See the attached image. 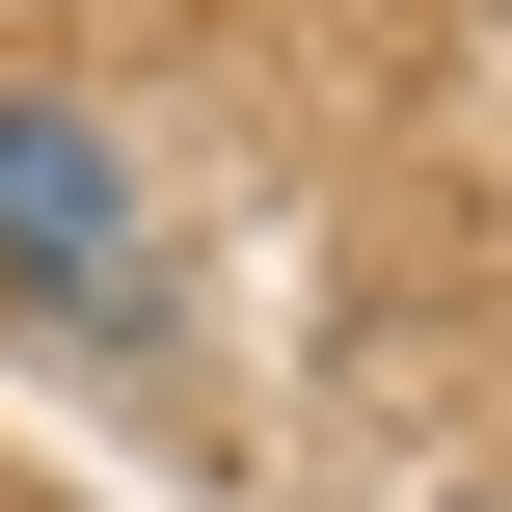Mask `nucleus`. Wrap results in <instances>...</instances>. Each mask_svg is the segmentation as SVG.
I'll list each match as a JSON object with an SVG mask.
<instances>
[{
	"label": "nucleus",
	"instance_id": "2",
	"mask_svg": "<svg viewBox=\"0 0 512 512\" xmlns=\"http://www.w3.org/2000/svg\"><path fill=\"white\" fill-rule=\"evenodd\" d=\"M486 512H512V486H486Z\"/></svg>",
	"mask_w": 512,
	"mask_h": 512
},
{
	"label": "nucleus",
	"instance_id": "1",
	"mask_svg": "<svg viewBox=\"0 0 512 512\" xmlns=\"http://www.w3.org/2000/svg\"><path fill=\"white\" fill-rule=\"evenodd\" d=\"M0 297L27 324H135L162 297V216H135V162L81 108H0Z\"/></svg>",
	"mask_w": 512,
	"mask_h": 512
}]
</instances>
